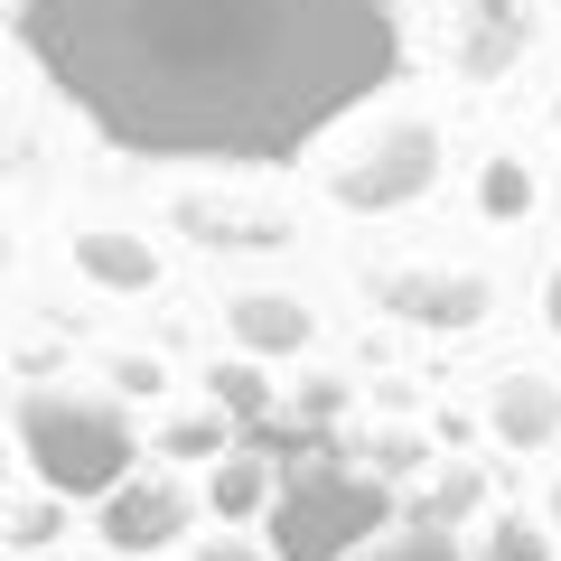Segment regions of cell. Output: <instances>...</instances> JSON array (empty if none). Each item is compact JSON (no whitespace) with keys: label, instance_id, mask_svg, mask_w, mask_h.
<instances>
[{"label":"cell","instance_id":"cell-1","mask_svg":"<svg viewBox=\"0 0 561 561\" xmlns=\"http://www.w3.org/2000/svg\"><path fill=\"white\" fill-rule=\"evenodd\" d=\"M38 76L131 160H290L393 84V0H28Z\"/></svg>","mask_w":561,"mask_h":561},{"label":"cell","instance_id":"cell-2","mask_svg":"<svg viewBox=\"0 0 561 561\" xmlns=\"http://www.w3.org/2000/svg\"><path fill=\"white\" fill-rule=\"evenodd\" d=\"M20 449L57 496H113L131 478V421L103 393H66V383H38L20 402Z\"/></svg>","mask_w":561,"mask_h":561},{"label":"cell","instance_id":"cell-3","mask_svg":"<svg viewBox=\"0 0 561 561\" xmlns=\"http://www.w3.org/2000/svg\"><path fill=\"white\" fill-rule=\"evenodd\" d=\"M383 515H393V496L375 478H356L337 459H300L272 486L262 524H272V561H356L383 534Z\"/></svg>","mask_w":561,"mask_h":561},{"label":"cell","instance_id":"cell-4","mask_svg":"<svg viewBox=\"0 0 561 561\" xmlns=\"http://www.w3.org/2000/svg\"><path fill=\"white\" fill-rule=\"evenodd\" d=\"M431 169H440V140L421 131V122H393V131L337 179V197L356 206V216H393V206H412L421 187H431Z\"/></svg>","mask_w":561,"mask_h":561},{"label":"cell","instance_id":"cell-5","mask_svg":"<svg viewBox=\"0 0 561 561\" xmlns=\"http://www.w3.org/2000/svg\"><path fill=\"white\" fill-rule=\"evenodd\" d=\"M187 515H197V496L179 478H122L103 496V542L113 552H160V542L187 534Z\"/></svg>","mask_w":561,"mask_h":561},{"label":"cell","instance_id":"cell-6","mask_svg":"<svg viewBox=\"0 0 561 561\" xmlns=\"http://www.w3.org/2000/svg\"><path fill=\"white\" fill-rule=\"evenodd\" d=\"M272 468L253 459V449H225L216 459V478H206V505H216V515H272Z\"/></svg>","mask_w":561,"mask_h":561},{"label":"cell","instance_id":"cell-7","mask_svg":"<svg viewBox=\"0 0 561 561\" xmlns=\"http://www.w3.org/2000/svg\"><path fill=\"white\" fill-rule=\"evenodd\" d=\"M234 337L253 356H290V346H309V309L300 300H234Z\"/></svg>","mask_w":561,"mask_h":561},{"label":"cell","instance_id":"cell-8","mask_svg":"<svg viewBox=\"0 0 561 561\" xmlns=\"http://www.w3.org/2000/svg\"><path fill=\"white\" fill-rule=\"evenodd\" d=\"M552 383H505L496 393V440H515V449H542L552 440Z\"/></svg>","mask_w":561,"mask_h":561},{"label":"cell","instance_id":"cell-9","mask_svg":"<svg viewBox=\"0 0 561 561\" xmlns=\"http://www.w3.org/2000/svg\"><path fill=\"white\" fill-rule=\"evenodd\" d=\"M84 262H94L103 290H150V280H160L150 243H131V234H84Z\"/></svg>","mask_w":561,"mask_h":561},{"label":"cell","instance_id":"cell-10","mask_svg":"<svg viewBox=\"0 0 561 561\" xmlns=\"http://www.w3.org/2000/svg\"><path fill=\"white\" fill-rule=\"evenodd\" d=\"M356 561H468V552H459V542H449V534H431V524H421V534H393V542H365Z\"/></svg>","mask_w":561,"mask_h":561},{"label":"cell","instance_id":"cell-11","mask_svg":"<svg viewBox=\"0 0 561 561\" xmlns=\"http://www.w3.org/2000/svg\"><path fill=\"white\" fill-rule=\"evenodd\" d=\"M524 206H534V179H524L515 160H496L486 169V216H524Z\"/></svg>","mask_w":561,"mask_h":561},{"label":"cell","instance_id":"cell-12","mask_svg":"<svg viewBox=\"0 0 561 561\" xmlns=\"http://www.w3.org/2000/svg\"><path fill=\"white\" fill-rule=\"evenodd\" d=\"M496 561H552V542L534 524H496Z\"/></svg>","mask_w":561,"mask_h":561},{"label":"cell","instance_id":"cell-13","mask_svg":"<svg viewBox=\"0 0 561 561\" xmlns=\"http://www.w3.org/2000/svg\"><path fill=\"white\" fill-rule=\"evenodd\" d=\"M206 561H262V552H253V542H216V552H206Z\"/></svg>","mask_w":561,"mask_h":561},{"label":"cell","instance_id":"cell-14","mask_svg":"<svg viewBox=\"0 0 561 561\" xmlns=\"http://www.w3.org/2000/svg\"><path fill=\"white\" fill-rule=\"evenodd\" d=\"M552 328H561V272H552Z\"/></svg>","mask_w":561,"mask_h":561},{"label":"cell","instance_id":"cell-15","mask_svg":"<svg viewBox=\"0 0 561 561\" xmlns=\"http://www.w3.org/2000/svg\"><path fill=\"white\" fill-rule=\"evenodd\" d=\"M552 515H561V486H552Z\"/></svg>","mask_w":561,"mask_h":561}]
</instances>
